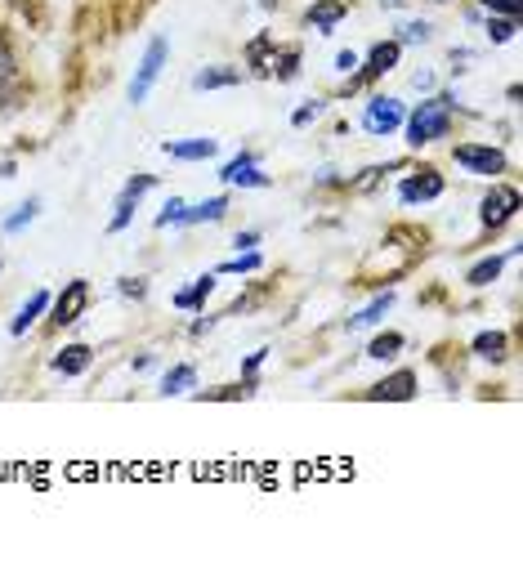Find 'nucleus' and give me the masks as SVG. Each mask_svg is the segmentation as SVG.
Instances as JSON below:
<instances>
[{
	"label": "nucleus",
	"instance_id": "obj_1",
	"mask_svg": "<svg viewBox=\"0 0 523 581\" xmlns=\"http://www.w3.org/2000/svg\"><path fill=\"white\" fill-rule=\"evenodd\" d=\"M452 117H456V99H452V94H430V99H421L403 117L407 144H412V148H430V144H439V139H448L452 135Z\"/></svg>",
	"mask_w": 523,
	"mask_h": 581
},
{
	"label": "nucleus",
	"instance_id": "obj_2",
	"mask_svg": "<svg viewBox=\"0 0 523 581\" xmlns=\"http://www.w3.org/2000/svg\"><path fill=\"white\" fill-rule=\"evenodd\" d=\"M166 63H170V41H166V36H152L144 59H139V68H135V81H130V103H135V108H139V103H148L152 85L161 81Z\"/></svg>",
	"mask_w": 523,
	"mask_h": 581
},
{
	"label": "nucleus",
	"instance_id": "obj_3",
	"mask_svg": "<svg viewBox=\"0 0 523 581\" xmlns=\"http://www.w3.org/2000/svg\"><path fill=\"white\" fill-rule=\"evenodd\" d=\"M403 117H407V103L394 99V94H376V99H367L363 108V130L376 139H389L394 130H403Z\"/></svg>",
	"mask_w": 523,
	"mask_h": 581
},
{
	"label": "nucleus",
	"instance_id": "obj_4",
	"mask_svg": "<svg viewBox=\"0 0 523 581\" xmlns=\"http://www.w3.org/2000/svg\"><path fill=\"white\" fill-rule=\"evenodd\" d=\"M452 161L461 170H470V175H488V179H497V175H506V152L501 148H492V144H456L452 148Z\"/></svg>",
	"mask_w": 523,
	"mask_h": 581
},
{
	"label": "nucleus",
	"instance_id": "obj_5",
	"mask_svg": "<svg viewBox=\"0 0 523 581\" xmlns=\"http://www.w3.org/2000/svg\"><path fill=\"white\" fill-rule=\"evenodd\" d=\"M23 68H18V54L14 45H9V36L0 32V112H14L18 103H23Z\"/></svg>",
	"mask_w": 523,
	"mask_h": 581
},
{
	"label": "nucleus",
	"instance_id": "obj_6",
	"mask_svg": "<svg viewBox=\"0 0 523 581\" xmlns=\"http://www.w3.org/2000/svg\"><path fill=\"white\" fill-rule=\"evenodd\" d=\"M157 188V175H135V179H126V188H121V197H117V206H112V219H108V233H126L130 228V219H135L139 211V202Z\"/></svg>",
	"mask_w": 523,
	"mask_h": 581
},
{
	"label": "nucleus",
	"instance_id": "obj_7",
	"mask_svg": "<svg viewBox=\"0 0 523 581\" xmlns=\"http://www.w3.org/2000/svg\"><path fill=\"white\" fill-rule=\"evenodd\" d=\"M519 211V188H510V184H492L488 193H483V202H479V224L483 228H501V224H510Z\"/></svg>",
	"mask_w": 523,
	"mask_h": 581
},
{
	"label": "nucleus",
	"instance_id": "obj_8",
	"mask_svg": "<svg viewBox=\"0 0 523 581\" xmlns=\"http://www.w3.org/2000/svg\"><path fill=\"white\" fill-rule=\"evenodd\" d=\"M85 309H90V282L76 278V282H68V287L50 300V322H54V327H72Z\"/></svg>",
	"mask_w": 523,
	"mask_h": 581
},
{
	"label": "nucleus",
	"instance_id": "obj_9",
	"mask_svg": "<svg viewBox=\"0 0 523 581\" xmlns=\"http://www.w3.org/2000/svg\"><path fill=\"white\" fill-rule=\"evenodd\" d=\"M398 59H403V45H398V41H376L372 50H367V63H358L363 72H358L349 85H372V81H380L385 72L398 68Z\"/></svg>",
	"mask_w": 523,
	"mask_h": 581
},
{
	"label": "nucleus",
	"instance_id": "obj_10",
	"mask_svg": "<svg viewBox=\"0 0 523 581\" xmlns=\"http://www.w3.org/2000/svg\"><path fill=\"white\" fill-rule=\"evenodd\" d=\"M434 197H443V175L434 166H421L416 175H403V184H398V202L403 206L434 202Z\"/></svg>",
	"mask_w": 523,
	"mask_h": 581
},
{
	"label": "nucleus",
	"instance_id": "obj_11",
	"mask_svg": "<svg viewBox=\"0 0 523 581\" xmlns=\"http://www.w3.org/2000/svg\"><path fill=\"white\" fill-rule=\"evenodd\" d=\"M367 398L372 403H407V398H416V371H394V376L376 380Z\"/></svg>",
	"mask_w": 523,
	"mask_h": 581
},
{
	"label": "nucleus",
	"instance_id": "obj_12",
	"mask_svg": "<svg viewBox=\"0 0 523 581\" xmlns=\"http://www.w3.org/2000/svg\"><path fill=\"white\" fill-rule=\"evenodd\" d=\"M345 14H349L345 0H318V5H313L309 14H304V23H309L318 36H331V32L340 27V18H345Z\"/></svg>",
	"mask_w": 523,
	"mask_h": 581
},
{
	"label": "nucleus",
	"instance_id": "obj_13",
	"mask_svg": "<svg viewBox=\"0 0 523 581\" xmlns=\"http://www.w3.org/2000/svg\"><path fill=\"white\" fill-rule=\"evenodd\" d=\"M233 85H242V68H228V63H215L193 76V90H233Z\"/></svg>",
	"mask_w": 523,
	"mask_h": 581
},
{
	"label": "nucleus",
	"instance_id": "obj_14",
	"mask_svg": "<svg viewBox=\"0 0 523 581\" xmlns=\"http://www.w3.org/2000/svg\"><path fill=\"white\" fill-rule=\"evenodd\" d=\"M273 54H278V41H273V36H255V41L246 45V68H251V76H269Z\"/></svg>",
	"mask_w": 523,
	"mask_h": 581
},
{
	"label": "nucleus",
	"instance_id": "obj_15",
	"mask_svg": "<svg viewBox=\"0 0 523 581\" xmlns=\"http://www.w3.org/2000/svg\"><path fill=\"white\" fill-rule=\"evenodd\" d=\"M215 152H220L215 139H179V144H166L170 161H211Z\"/></svg>",
	"mask_w": 523,
	"mask_h": 581
},
{
	"label": "nucleus",
	"instance_id": "obj_16",
	"mask_svg": "<svg viewBox=\"0 0 523 581\" xmlns=\"http://www.w3.org/2000/svg\"><path fill=\"white\" fill-rule=\"evenodd\" d=\"M515 255H519V246L510 255H488V260H479L470 273H465V282H470V287H492V282L501 278V269H506V260H515Z\"/></svg>",
	"mask_w": 523,
	"mask_h": 581
},
{
	"label": "nucleus",
	"instance_id": "obj_17",
	"mask_svg": "<svg viewBox=\"0 0 523 581\" xmlns=\"http://www.w3.org/2000/svg\"><path fill=\"white\" fill-rule=\"evenodd\" d=\"M45 309H50V291H36L32 300H27L23 309H18V318L9 322V336H27V331L36 327V318H41Z\"/></svg>",
	"mask_w": 523,
	"mask_h": 581
},
{
	"label": "nucleus",
	"instance_id": "obj_18",
	"mask_svg": "<svg viewBox=\"0 0 523 581\" xmlns=\"http://www.w3.org/2000/svg\"><path fill=\"white\" fill-rule=\"evenodd\" d=\"M90 363H94V349L90 345H68L50 367L59 371V376H81V371H90Z\"/></svg>",
	"mask_w": 523,
	"mask_h": 581
},
{
	"label": "nucleus",
	"instance_id": "obj_19",
	"mask_svg": "<svg viewBox=\"0 0 523 581\" xmlns=\"http://www.w3.org/2000/svg\"><path fill=\"white\" fill-rule=\"evenodd\" d=\"M211 291H215V273H202V278H193V287H184V291L175 295V309L197 313L206 300H211Z\"/></svg>",
	"mask_w": 523,
	"mask_h": 581
},
{
	"label": "nucleus",
	"instance_id": "obj_20",
	"mask_svg": "<svg viewBox=\"0 0 523 581\" xmlns=\"http://www.w3.org/2000/svg\"><path fill=\"white\" fill-rule=\"evenodd\" d=\"M193 385H197V367L193 363H175V367L166 371V376H161V394H166V398L188 394Z\"/></svg>",
	"mask_w": 523,
	"mask_h": 581
},
{
	"label": "nucleus",
	"instance_id": "obj_21",
	"mask_svg": "<svg viewBox=\"0 0 523 581\" xmlns=\"http://www.w3.org/2000/svg\"><path fill=\"white\" fill-rule=\"evenodd\" d=\"M474 354L488 358V363H501L510 354V336L506 331H483V336H474Z\"/></svg>",
	"mask_w": 523,
	"mask_h": 581
},
{
	"label": "nucleus",
	"instance_id": "obj_22",
	"mask_svg": "<svg viewBox=\"0 0 523 581\" xmlns=\"http://www.w3.org/2000/svg\"><path fill=\"white\" fill-rule=\"evenodd\" d=\"M228 211V197H206L197 206H184V224H215Z\"/></svg>",
	"mask_w": 523,
	"mask_h": 581
},
{
	"label": "nucleus",
	"instance_id": "obj_23",
	"mask_svg": "<svg viewBox=\"0 0 523 581\" xmlns=\"http://www.w3.org/2000/svg\"><path fill=\"white\" fill-rule=\"evenodd\" d=\"M300 45H278V54H273V72L269 76H278V81H296L300 76Z\"/></svg>",
	"mask_w": 523,
	"mask_h": 581
},
{
	"label": "nucleus",
	"instance_id": "obj_24",
	"mask_svg": "<svg viewBox=\"0 0 523 581\" xmlns=\"http://www.w3.org/2000/svg\"><path fill=\"white\" fill-rule=\"evenodd\" d=\"M407 340L398 336V331H385V336H376L372 345H367V358H376V363H394L398 354H403Z\"/></svg>",
	"mask_w": 523,
	"mask_h": 581
},
{
	"label": "nucleus",
	"instance_id": "obj_25",
	"mask_svg": "<svg viewBox=\"0 0 523 581\" xmlns=\"http://www.w3.org/2000/svg\"><path fill=\"white\" fill-rule=\"evenodd\" d=\"M389 309H394V291L376 295V300H372V304H367V309H363V313H354V318H349V327H354V331H358V327H376V322H380V318H385V313H389Z\"/></svg>",
	"mask_w": 523,
	"mask_h": 581
},
{
	"label": "nucleus",
	"instance_id": "obj_26",
	"mask_svg": "<svg viewBox=\"0 0 523 581\" xmlns=\"http://www.w3.org/2000/svg\"><path fill=\"white\" fill-rule=\"evenodd\" d=\"M260 264H264V260H260V251H242V255H233V260H224L215 273H228V278H237V273H255Z\"/></svg>",
	"mask_w": 523,
	"mask_h": 581
},
{
	"label": "nucleus",
	"instance_id": "obj_27",
	"mask_svg": "<svg viewBox=\"0 0 523 581\" xmlns=\"http://www.w3.org/2000/svg\"><path fill=\"white\" fill-rule=\"evenodd\" d=\"M36 215H41V202H36V197H27V202H23V206H18V211H14V215H9V219H5V233H23V228H27V224H32V219H36Z\"/></svg>",
	"mask_w": 523,
	"mask_h": 581
},
{
	"label": "nucleus",
	"instance_id": "obj_28",
	"mask_svg": "<svg viewBox=\"0 0 523 581\" xmlns=\"http://www.w3.org/2000/svg\"><path fill=\"white\" fill-rule=\"evenodd\" d=\"M488 41H497V45L515 41V18H506V14L492 18V14H488Z\"/></svg>",
	"mask_w": 523,
	"mask_h": 581
},
{
	"label": "nucleus",
	"instance_id": "obj_29",
	"mask_svg": "<svg viewBox=\"0 0 523 581\" xmlns=\"http://www.w3.org/2000/svg\"><path fill=\"white\" fill-rule=\"evenodd\" d=\"M246 166H260V157H255V152H237V157H233V161H228V166L220 170V179H224V184H233V179L242 175Z\"/></svg>",
	"mask_w": 523,
	"mask_h": 581
},
{
	"label": "nucleus",
	"instance_id": "obj_30",
	"mask_svg": "<svg viewBox=\"0 0 523 581\" xmlns=\"http://www.w3.org/2000/svg\"><path fill=\"white\" fill-rule=\"evenodd\" d=\"M430 41V23H403L398 27V45H425Z\"/></svg>",
	"mask_w": 523,
	"mask_h": 581
},
{
	"label": "nucleus",
	"instance_id": "obj_31",
	"mask_svg": "<svg viewBox=\"0 0 523 581\" xmlns=\"http://www.w3.org/2000/svg\"><path fill=\"white\" fill-rule=\"evenodd\" d=\"M322 108H327V103H322V99H309V103H304V108L291 112V126L304 130V126H309V121H318V117H322Z\"/></svg>",
	"mask_w": 523,
	"mask_h": 581
},
{
	"label": "nucleus",
	"instance_id": "obj_32",
	"mask_svg": "<svg viewBox=\"0 0 523 581\" xmlns=\"http://www.w3.org/2000/svg\"><path fill=\"white\" fill-rule=\"evenodd\" d=\"M184 206L188 202H179V197H170L166 206H161V215H157V228H170V224H184Z\"/></svg>",
	"mask_w": 523,
	"mask_h": 581
},
{
	"label": "nucleus",
	"instance_id": "obj_33",
	"mask_svg": "<svg viewBox=\"0 0 523 581\" xmlns=\"http://www.w3.org/2000/svg\"><path fill=\"white\" fill-rule=\"evenodd\" d=\"M398 166V161H389V166H372V170H363V179H358V193H367V188H376L380 184V175H385V170H394Z\"/></svg>",
	"mask_w": 523,
	"mask_h": 581
},
{
	"label": "nucleus",
	"instance_id": "obj_34",
	"mask_svg": "<svg viewBox=\"0 0 523 581\" xmlns=\"http://www.w3.org/2000/svg\"><path fill=\"white\" fill-rule=\"evenodd\" d=\"M488 14H506V18H519V0H479Z\"/></svg>",
	"mask_w": 523,
	"mask_h": 581
},
{
	"label": "nucleus",
	"instance_id": "obj_35",
	"mask_svg": "<svg viewBox=\"0 0 523 581\" xmlns=\"http://www.w3.org/2000/svg\"><path fill=\"white\" fill-rule=\"evenodd\" d=\"M144 278H121V295H126V300H144Z\"/></svg>",
	"mask_w": 523,
	"mask_h": 581
},
{
	"label": "nucleus",
	"instance_id": "obj_36",
	"mask_svg": "<svg viewBox=\"0 0 523 581\" xmlns=\"http://www.w3.org/2000/svg\"><path fill=\"white\" fill-rule=\"evenodd\" d=\"M358 63H363V59H358V54H354V50H340V54H336V72H345V76H349V72H354V68H358Z\"/></svg>",
	"mask_w": 523,
	"mask_h": 581
},
{
	"label": "nucleus",
	"instance_id": "obj_37",
	"mask_svg": "<svg viewBox=\"0 0 523 581\" xmlns=\"http://www.w3.org/2000/svg\"><path fill=\"white\" fill-rule=\"evenodd\" d=\"M237 251H255V246H260V233H255V228H246V233H237Z\"/></svg>",
	"mask_w": 523,
	"mask_h": 581
},
{
	"label": "nucleus",
	"instance_id": "obj_38",
	"mask_svg": "<svg viewBox=\"0 0 523 581\" xmlns=\"http://www.w3.org/2000/svg\"><path fill=\"white\" fill-rule=\"evenodd\" d=\"M264 358H269V349H255V354H251V358H246V363H242V371H246V376H255V371L264 367Z\"/></svg>",
	"mask_w": 523,
	"mask_h": 581
},
{
	"label": "nucleus",
	"instance_id": "obj_39",
	"mask_svg": "<svg viewBox=\"0 0 523 581\" xmlns=\"http://www.w3.org/2000/svg\"><path fill=\"white\" fill-rule=\"evenodd\" d=\"M434 5H448V0H434Z\"/></svg>",
	"mask_w": 523,
	"mask_h": 581
}]
</instances>
